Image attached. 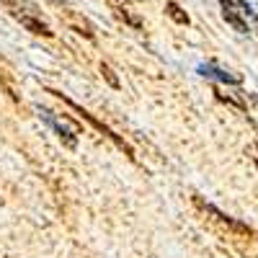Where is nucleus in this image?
<instances>
[{"mask_svg": "<svg viewBox=\"0 0 258 258\" xmlns=\"http://www.w3.org/2000/svg\"><path fill=\"white\" fill-rule=\"evenodd\" d=\"M44 93H52V96H54V98H59V101H62L64 106H70V109H73V111H75V114H78L80 119H85V121H88V124H91L93 129H98V132H101V135H103L106 140H109V142H111L114 147H119L121 153H124V155H126L129 160L135 163V150H132V145H129V142H126V140H124L121 135H116L114 129H111L109 124H106V121H101V119H98L96 114H91L88 109H83V106H80L78 101H73V98H70L68 93H62V91H54V88H44Z\"/></svg>", "mask_w": 258, "mask_h": 258, "instance_id": "nucleus-1", "label": "nucleus"}, {"mask_svg": "<svg viewBox=\"0 0 258 258\" xmlns=\"http://www.w3.org/2000/svg\"><path fill=\"white\" fill-rule=\"evenodd\" d=\"M41 119H44L52 129H54V135L59 137V142L68 147V150H75L78 147V135H80V126L73 124L68 116H62V114H54L49 109H39Z\"/></svg>", "mask_w": 258, "mask_h": 258, "instance_id": "nucleus-2", "label": "nucleus"}, {"mask_svg": "<svg viewBox=\"0 0 258 258\" xmlns=\"http://www.w3.org/2000/svg\"><path fill=\"white\" fill-rule=\"evenodd\" d=\"M3 3H6L8 13H11L26 31H31V34H36V36H47V39L54 36V31L49 29V24H47V21H41L34 11H24V6L16 3V0H3Z\"/></svg>", "mask_w": 258, "mask_h": 258, "instance_id": "nucleus-3", "label": "nucleus"}, {"mask_svg": "<svg viewBox=\"0 0 258 258\" xmlns=\"http://www.w3.org/2000/svg\"><path fill=\"white\" fill-rule=\"evenodd\" d=\"M191 202H194V207H197L199 212H204L207 217H212L214 222H220L222 227H227V230H230V232H235V235H250V232H253V230H250L245 222H240V220L230 217V214H225L222 209H217V207H214L212 202H204V199L199 197V194H194V197H191Z\"/></svg>", "mask_w": 258, "mask_h": 258, "instance_id": "nucleus-4", "label": "nucleus"}, {"mask_svg": "<svg viewBox=\"0 0 258 258\" xmlns=\"http://www.w3.org/2000/svg\"><path fill=\"white\" fill-rule=\"evenodd\" d=\"M220 6H222V18L227 21V26H232L235 31H238V34H248L250 31V26H248V21H245V3H243V0H240V3L238 6H235L232 3V0H220Z\"/></svg>", "mask_w": 258, "mask_h": 258, "instance_id": "nucleus-5", "label": "nucleus"}, {"mask_svg": "<svg viewBox=\"0 0 258 258\" xmlns=\"http://www.w3.org/2000/svg\"><path fill=\"white\" fill-rule=\"evenodd\" d=\"M199 75L202 78H209V80H217L222 85H243V75L240 73L225 70V68H220L217 62H202L199 64Z\"/></svg>", "mask_w": 258, "mask_h": 258, "instance_id": "nucleus-6", "label": "nucleus"}, {"mask_svg": "<svg viewBox=\"0 0 258 258\" xmlns=\"http://www.w3.org/2000/svg\"><path fill=\"white\" fill-rule=\"evenodd\" d=\"M109 3V11H111V16L116 18V21H121L124 26H129V29H135V31H142L145 29V24H142V18L129 8L124 0H106Z\"/></svg>", "mask_w": 258, "mask_h": 258, "instance_id": "nucleus-7", "label": "nucleus"}, {"mask_svg": "<svg viewBox=\"0 0 258 258\" xmlns=\"http://www.w3.org/2000/svg\"><path fill=\"white\" fill-rule=\"evenodd\" d=\"M165 13L170 16V18H173L176 21V24H181V26H188L191 24V18H188V13L176 3V0H168V3H165Z\"/></svg>", "mask_w": 258, "mask_h": 258, "instance_id": "nucleus-8", "label": "nucleus"}, {"mask_svg": "<svg viewBox=\"0 0 258 258\" xmlns=\"http://www.w3.org/2000/svg\"><path fill=\"white\" fill-rule=\"evenodd\" d=\"M214 98H217L220 103H227V106H232V109H238V111H248V103L243 101V98H238V96H230V93H222L220 88H214Z\"/></svg>", "mask_w": 258, "mask_h": 258, "instance_id": "nucleus-9", "label": "nucleus"}, {"mask_svg": "<svg viewBox=\"0 0 258 258\" xmlns=\"http://www.w3.org/2000/svg\"><path fill=\"white\" fill-rule=\"evenodd\" d=\"M68 24H70V29H73V31L83 34L85 39H93V36H96V34H93V26H91V24H88V21H85V18H83V21H80V18H70Z\"/></svg>", "mask_w": 258, "mask_h": 258, "instance_id": "nucleus-10", "label": "nucleus"}, {"mask_svg": "<svg viewBox=\"0 0 258 258\" xmlns=\"http://www.w3.org/2000/svg\"><path fill=\"white\" fill-rule=\"evenodd\" d=\"M101 75H103V80L109 83L114 91H119V88H121V83H119V78L114 75V70H111V64H109V62H101Z\"/></svg>", "mask_w": 258, "mask_h": 258, "instance_id": "nucleus-11", "label": "nucleus"}, {"mask_svg": "<svg viewBox=\"0 0 258 258\" xmlns=\"http://www.w3.org/2000/svg\"><path fill=\"white\" fill-rule=\"evenodd\" d=\"M245 155H248V158L253 160V165L258 168V140H255V142H250V145L245 147Z\"/></svg>", "mask_w": 258, "mask_h": 258, "instance_id": "nucleus-12", "label": "nucleus"}, {"mask_svg": "<svg viewBox=\"0 0 258 258\" xmlns=\"http://www.w3.org/2000/svg\"><path fill=\"white\" fill-rule=\"evenodd\" d=\"M54 3H64V0H54Z\"/></svg>", "mask_w": 258, "mask_h": 258, "instance_id": "nucleus-13", "label": "nucleus"}]
</instances>
